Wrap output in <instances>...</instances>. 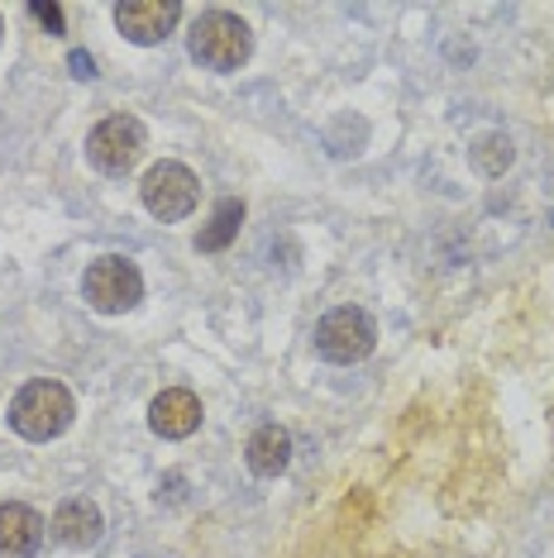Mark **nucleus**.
<instances>
[{
	"instance_id": "nucleus-1",
	"label": "nucleus",
	"mask_w": 554,
	"mask_h": 558,
	"mask_svg": "<svg viewBox=\"0 0 554 558\" xmlns=\"http://www.w3.org/2000/svg\"><path fill=\"white\" fill-rule=\"evenodd\" d=\"M72 415H77V405H72V391L62 383H29L20 391L15 401H10V425H15V435L44 444V439H58L62 429L72 425Z\"/></svg>"
},
{
	"instance_id": "nucleus-2",
	"label": "nucleus",
	"mask_w": 554,
	"mask_h": 558,
	"mask_svg": "<svg viewBox=\"0 0 554 558\" xmlns=\"http://www.w3.org/2000/svg\"><path fill=\"white\" fill-rule=\"evenodd\" d=\"M249 53H254V34L249 24L230 15V10H206L196 24H192V58L210 72H234L244 68Z\"/></svg>"
},
{
	"instance_id": "nucleus-3",
	"label": "nucleus",
	"mask_w": 554,
	"mask_h": 558,
	"mask_svg": "<svg viewBox=\"0 0 554 558\" xmlns=\"http://www.w3.org/2000/svg\"><path fill=\"white\" fill-rule=\"evenodd\" d=\"M82 291L100 315H124V311L138 306V296H144V277H138V268L130 258H116V253H110V258H96L92 268H86Z\"/></svg>"
},
{
	"instance_id": "nucleus-4",
	"label": "nucleus",
	"mask_w": 554,
	"mask_h": 558,
	"mask_svg": "<svg viewBox=\"0 0 554 558\" xmlns=\"http://www.w3.org/2000/svg\"><path fill=\"white\" fill-rule=\"evenodd\" d=\"M373 344H377V325L359 306H339L316 325V353L330 363H363Z\"/></svg>"
},
{
	"instance_id": "nucleus-5",
	"label": "nucleus",
	"mask_w": 554,
	"mask_h": 558,
	"mask_svg": "<svg viewBox=\"0 0 554 558\" xmlns=\"http://www.w3.org/2000/svg\"><path fill=\"white\" fill-rule=\"evenodd\" d=\"M86 158H92L100 172H110V177L130 172L134 162L144 158V124H138L134 116L100 120L96 130L86 134Z\"/></svg>"
},
{
	"instance_id": "nucleus-6",
	"label": "nucleus",
	"mask_w": 554,
	"mask_h": 558,
	"mask_svg": "<svg viewBox=\"0 0 554 558\" xmlns=\"http://www.w3.org/2000/svg\"><path fill=\"white\" fill-rule=\"evenodd\" d=\"M201 201V182L182 162H158L144 177V206L154 220H186Z\"/></svg>"
},
{
	"instance_id": "nucleus-7",
	"label": "nucleus",
	"mask_w": 554,
	"mask_h": 558,
	"mask_svg": "<svg viewBox=\"0 0 554 558\" xmlns=\"http://www.w3.org/2000/svg\"><path fill=\"white\" fill-rule=\"evenodd\" d=\"M178 20H182L178 0H124V5H116V24L130 44H162Z\"/></svg>"
},
{
	"instance_id": "nucleus-8",
	"label": "nucleus",
	"mask_w": 554,
	"mask_h": 558,
	"mask_svg": "<svg viewBox=\"0 0 554 558\" xmlns=\"http://www.w3.org/2000/svg\"><path fill=\"white\" fill-rule=\"evenodd\" d=\"M148 425H154V435L162 439H186L201 429V397L186 387H168L162 397H154L148 405Z\"/></svg>"
},
{
	"instance_id": "nucleus-9",
	"label": "nucleus",
	"mask_w": 554,
	"mask_h": 558,
	"mask_svg": "<svg viewBox=\"0 0 554 558\" xmlns=\"http://www.w3.org/2000/svg\"><path fill=\"white\" fill-rule=\"evenodd\" d=\"M44 539V520L20 501L0 506V558H34Z\"/></svg>"
},
{
	"instance_id": "nucleus-10",
	"label": "nucleus",
	"mask_w": 554,
	"mask_h": 558,
	"mask_svg": "<svg viewBox=\"0 0 554 558\" xmlns=\"http://www.w3.org/2000/svg\"><path fill=\"white\" fill-rule=\"evenodd\" d=\"M53 539L68 544V549H92V544L100 539V511H96V501H86V497L62 501L58 511H53Z\"/></svg>"
},
{
	"instance_id": "nucleus-11",
	"label": "nucleus",
	"mask_w": 554,
	"mask_h": 558,
	"mask_svg": "<svg viewBox=\"0 0 554 558\" xmlns=\"http://www.w3.org/2000/svg\"><path fill=\"white\" fill-rule=\"evenodd\" d=\"M244 459L258 477H277L287 463H292V435L277 425H263V429H254V439H249Z\"/></svg>"
},
{
	"instance_id": "nucleus-12",
	"label": "nucleus",
	"mask_w": 554,
	"mask_h": 558,
	"mask_svg": "<svg viewBox=\"0 0 554 558\" xmlns=\"http://www.w3.org/2000/svg\"><path fill=\"white\" fill-rule=\"evenodd\" d=\"M239 225H244V201H234V196H225L216 215L206 220V230L196 234V248L201 253H220V248H230V239L239 234Z\"/></svg>"
},
{
	"instance_id": "nucleus-13",
	"label": "nucleus",
	"mask_w": 554,
	"mask_h": 558,
	"mask_svg": "<svg viewBox=\"0 0 554 558\" xmlns=\"http://www.w3.org/2000/svg\"><path fill=\"white\" fill-rule=\"evenodd\" d=\"M469 162H473V168L483 172V177H502V172L511 168V138H507V134H483V138H478V144L469 148Z\"/></svg>"
},
{
	"instance_id": "nucleus-14",
	"label": "nucleus",
	"mask_w": 554,
	"mask_h": 558,
	"mask_svg": "<svg viewBox=\"0 0 554 558\" xmlns=\"http://www.w3.org/2000/svg\"><path fill=\"white\" fill-rule=\"evenodd\" d=\"M29 15L39 20V24H48L53 34H62V10L58 5H29Z\"/></svg>"
},
{
	"instance_id": "nucleus-15",
	"label": "nucleus",
	"mask_w": 554,
	"mask_h": 558,
	"mask_svg": "<svg viewBox=\"0 0 554 558\" xmlns=\"http://www.w3.org/2000/svg\"><path fill=\"white\" fill-rule=\"evenodd\" d=\"M72 72H77V77H96V72H92V58H86V53H72Z\"/></svg>"
},
{
	"instance_id": "nucleus-16",
	"label": "nucleus",
	"mask_w": 554,
	"mask_h": 558,
	"mask_svg": "<svg viewBox=\"0 0 554 558\" xmlns=\"http://www.w3.org/2000/svg\"><path fill=\"white\" fill-rule=\"evenodd\" d=\"M0 34H5V24H0Z\"/></svg>"
}]
</instances>
